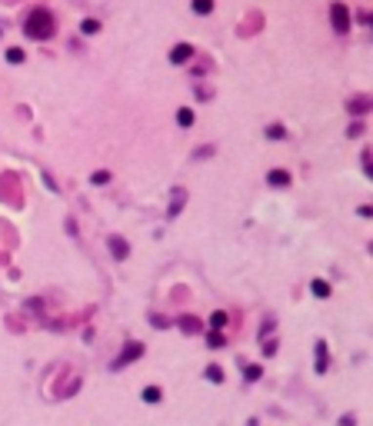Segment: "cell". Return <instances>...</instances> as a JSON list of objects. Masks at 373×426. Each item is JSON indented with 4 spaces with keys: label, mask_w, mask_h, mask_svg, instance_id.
<instances>
[{
    "label": "cell",
    "mask_w": 373,
    "mask_h": 426,
    "mask_svg": "<svg viewBox=\"0 0 373 426\" xmlns=\"http://www.w3.org/2000/svg\"><path fill=\"white\" fill-rule=\"evenodd\" d=\"M23 30H27V37L30 40H47L54 34V17L47 14V10H34L27 23H23Z\"/></svg>",
    "instance_id": "obj_1"
},
{
    "label": "cell",
    "mask_w": 373,
    "mask_h": 426,
    "mask_svg": "<svg viewBox=\"0 0 373 426\" xmlns=\"http://www.w3.org/2000/svg\"><path fill=\"white\" fill-rule=\"evenodd\" d=\"M330 20H333L336 34H347V30H350V10H347L343 3H333V7H330Z\"/></svg>",
    "instance_id": "obj_2"
},
{
    "label": "cell",
    "mask_w": 373,
    "mask_h": 426,
    "mask_svg": "<svg viewBox=\"0 0 373 426\" xmlns=\"http://www.w3.org/2000/svg\"><path fill=\"white\" fill-rule=\"evenodd\" d=\"M140 353H144V343H127L124 353H120V360H117V366H127L133 356H140Z\"/></svg>",
    "instance_id": "obj_3"
},
{
    "label": "cell",
    "mask_w": 373,
    "mask_h": 426,
    "mask_svg": "<svg viewBox=\"0 0 373 426\" xmlns=\"http://www.w3.org/2000/svg\"><path fill=\"white\" fill-rule=\"evenodd\" d=\"M107 243H110V250H113V257H117V260H124L127 253H130V246H127V240H124V237H110Z\"/></svg>",
    "instance_id": "obj_4"
},
{
    "label": "cell",
    "mask_w": 373,
    "mask_h": 426,
    "mask_svg": "<svg viewBox=\"0 0 373 426\" xmlns=\"http://www.w3.org/2000/svg\"><path fill=\"white\" fill-rule=\"evenodd\" d=\"M190 54H193V50H190V43H180V47H173L170 60H173V63H184V60H190Z\"/></svg>",
    "instance_id": "obj_5"
},
{
    "label": "cell",
    "mask_w": 373,
    "mask_h": 426,
    "mask_svg": "<svg viewBox=\"0 0 373 426\" xmlns=\"http://www.w3.org/2000/svg\"><path fill=\"white\" fill-rule=\"evenodd\" d=\"M267 180H270V183H273V186H287V183H290V177H287V170H273V173H270Z\"/></svg>",
    "instance_id": "obj_6"
},
{
    "label": "cell",
    "mask_w": 373,
    "mask_h": 426,
    "mask_svg": "<svg viewBox=\"0 0 373 426\" xmlns=\"http://www.w3.org/2000/svg\"><path fill=\"white\" fill-rule=\"evenodd\" d=\"M193 10H197V14H210V10H213V0H193Z\"/></svg>",
    "instance_id": "obj_7"
},
{
    "label": "cell",
    "mask_w": 373,
    "mask_h": 426,
    "mask_svg": "<svg viewBox=\"0 0 373 426\" xmlns=\"http://www.w3.org/2000/svg\"><path fill=\"white\" fill-rule=\"evenodd\" d=\"M177 123H180V127H190V123H193V113H190V110H180V113H177Z\"/></svg>",
    "instance_id": "obj_8"
},
{
    "label": "cell",
    "mask_w": 373,
    "mask_h": 426,
    "mask_svg": "<svg viewBox=\"0 0 373 426\" xmlns=\"http://www.w3.org/2000/svg\"><path fill=\"white\" fill-rule=\"evenodd\" d=\"M317 356H320V360H317V370H327V346H323V343L317 346Z\"/></svg>",
    "instance_id": "obj_9"
},
{
    "label": "cell",
    "mask_w": 373,
    "mask_h": 426,
    "mask_svg": "<svg viewBox=\"0 0 373 426\" xmlns=\"http://www.w3.org/2000/svg\"><path fill=\"white\" fill-rule=\"evenodd\" d=\"M144 400H147V403H157V400H160V389H157V386L144 389Z\"/></svg>",
    "instance_id": "obj_10"
},
{
    "label": "cell",
    "mask_w": 373,
    "mask_h": 426,
    "mask_svg": "<svg viewBox=\"0 0 373 426\" xmlns=\"http://www.w3.org/2000/svg\"><path fill=\"white\" fill-rule=\"evenodd\" d=\"M7 60H10V63H20V60H23V50L10 47V50H7Z\"/></svg>",
    "instance_id": "obj_11"
},
{
    "label": "cell",
    "mask_w": 373,
    "mask_h": 426,
    "mask_svg": "<svg viewBox=\"0 0 373 426\" xmlns=\"http://www.w3.org/2000/svg\"><path fill=\"white\" fill-rule=\"evenodd\" d=\"M180 206H184V190H177V193H173V206H170V213H177Z\"/></svg>",
    "instance_id": "obj_12"
},
{
    "label": "cell",
    "mask_w": 373,
    "mask_h": 426,
    "mask_svg": "<svg viewBox=\"0 0 373 426\" xmlns=\"http://www.w3.org/2000/svg\"><path fill=\"white\" fill-rule=\"evenodd\" d=\"M180 326H184V330H200V323H197L193 316H184V320H180Z\"/></svg>",
    "instance_id": "obj_13"
},
{
    "label": "cell",
    "mask_w": 373,
    "mask_h": 426,
    "mask_svg": "<svg viewBox=\"0 0 373 426\" xmlns=\"http://www.w3.org/2000/svg\"><path fill=\"white\" fill-rule=\"evenodd\" d=\"M313 293H317V297H327V293H330V286H327L323 280H317V283H313Z\"/></svg>",
    "instance_id": "obj_14"
},
{
    "label": "cell",
    "mask_w": 373,
    "mask_h": 426,
    "mask_svg": "<svg viewBox=\"0 0 373 426\" xmlns=\"http://www.w3.org/2000/svg\"><path fill=\"white\" fill-rule=\"evenodd\" d=\"M107 180H110L107 170H97V173H93V183H107Z\"/></svg>",
    "instance_id": "obj_15"
},
{
    "label": "cell",
    "mask_w": 373,
    "mask_h": 426,
    "mask_svg": "<svg viewBox=\"0 0 373 426\" xmlns=\"http://www.w3.org/2000/svg\"><path fill=\"white\" fill-rule=\"evenodd\" d=\"M207 343H210V346H220V343H224V336H220V333H210V336H207Z\"/></svg>",
    "instance_id": "obj_16"
},
{
    "label": "cell",
    "mask_w": 373,
    "mask_h": 426,
    "mask_svg": "<svg viewBox=\"0 0 373 426\" xmlns=\"http://www.w3.org/2000/svg\"><path fill=\"white\" fill-rule=\"evenodd\" d=\"M207 376H210V380H217V383H220V380H224V373L217 370V366H210V370H207Z\"/></svg>",
    "instance_id": "obj_17"
}]
</instances>
